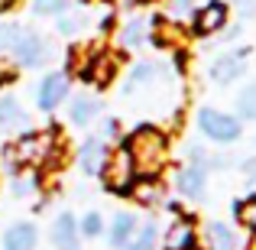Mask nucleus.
<instances>
[{
	"label": "nucleus",
	"mask_w": 256,
	"mask_h": 250,
	"mask_svg": "<svg viewBox=\"0 0 256 250\" xmlns=\"http://www.w3.org/2000/svg\"><path fill=\"white\" fill-rule=\"evenodd\" d=\"M120 146L133 156L140 179H159V172L169 163V137L156 124H140L126 137H120Z\"/></svg>",
	"instance_id": "obj_1"
},
{
	"label": "nucleus",
	"mask_w": 256,
	"mask_h": 250,
	"mask_svg": "<svg viewBox=\"0 0 256 250\" xmlns=\"http://www.w3.org/2000/svg\"><path fill=\"white\" fill-rule=\"evenodd\" d=\"M65 72L91 88H107L120 72V59L107 49H88V52L68 49V69Z\"/></svg>",
	"instance_id": "obj_2"
},
{
	"label": "nucleus",
	"mask_w": 256,
	"mask_h": 250,
	"mask_svg": "<svg viewBox=\"0 0 256 250\" xmlns=\"http://www.w3.org/2000/svg\"><path fill=\"white\" fill-rule=\"evenodd\" d=\"M194 124H198V130L218 146H230L244 137V120H240L237 114L220 111V107H198Z\"/></svg>",
	"instance_id": "obj_3"
},
{
	"label": "nucleus",
	"mask_w": 256,
	"mask_h": 250,
	"mask_svg": "<svg viewBox=\"0 0 256 250\" xmlns=\"http://www.w3.org/2000/svg\"><path fill=\"white\" fill-rule=\"evenodd\" d=\"M136 179H140V172H136V166H133V156L124 150V146H114L110 156H107V163H104V169H100V182H104V188L110 195L130 198Z\"/></svg>",
	"instance_id": "obj_4"
},
{
	"label": "nucleus",
	"mask_w": 256,
	"mask_h": 250,
	"mask_svg": "<svg viewBox=\"0 0 256 250\" xmlns=\"http://www.w3.org/2000/svg\"><path fill=\"white\" fill-rule=\"evenodd\" d=\"M52 43L42 36V33L30 30V26H20L16 30V39H13L10 46V56L13 62L20 65V69H46L52 59Z\"/></svg>",
	"instance_id": "obj_5"
},
{
	"label": "nucleus",
	"mask_w": 256,
	"mask_h": 250,
	"mask_svg": "<svg viewBox=\"0 0 256 250\" xmlns=\"http://www.w3.org/2000/svg\"><path fill=\"white\" fill-rule=\"evenodd\" d=\"M72 98V75L65 69H56V72H46L36 85V107L42 114H56L65 101Z\"/></svg>",
	"instance_id": "obj_6"
},
{
	"label": "nucleus",
	"mask_w": 256,
	"mask_h": 250,
	"mask_svg": "<svg viewBox=\"0 0 256 250\" xmlns=\"http://www.w3.org/2000/svg\"><path fill=\"white\" fill-rule=\"evenodd\" d=\"M188 23H192V33L198 39H208V36L220 33L230 23V4H227V0H204L201 7H194Z\"/></svg>",
	"instance_id": "obj_7"
},
{
	"label": "nucleus",
	"mask_w": 256,
	"mask_h": 250,
	"mask_svg": "<svg viewBox=\"0 0 256 250\" xmlns=\"http://www.w3.org/2000/svg\"><path fill=\"white\" fill-rule=\"evenodd\" d=\"M246 59H250V49H246V46L220 52V56L211 62V69H208V78H211L214 85H224V88L240 82V78L246 75Z\"/></svg>",
	"instance_id": "obj_8"
},
{
	"label": "nucleus",
	"mask_w": 256,
	"mask_h": 250,
	"mask_svg": "<svg viewBox=\"0 0 256 250\" xmlns=\"http://www.w3.org/2000/svg\"><path fill=\"white\" fill-rule=\"evenodd\" d=\"M162 250H201V234H198V221L192 214H175V221L166 227L162 234Z\"/></svg>",
	"instance_id": "obj_9"
},
{
	"label": "nucleus",
	"mask_w": 256,
	"mask_h": 250,
	"mask_svg": "<svg viewBox=\"0 0 256 250\" xmlns=\"http://www.w3.org/2000/svg\"><path fill=\"white\" fill-rule=\"evenodd\" d=\"M49 244L56 250H82V231H78V218L72 211H58L49 227Z\"/></svg>",
	"instance_id": "obj_10"
},
{
	"label": "nucleus",
	"mask_w": 256,
	"mask_h": 250,
	"mask_svg": "<svg viewBox=\"0 0 256 250\" xmlns=\"http://www.w3.org/2000/svg\"><path fill=\"white\" fill-rule=\"evenodd\" d=\"M107 156H110V143H107V140H100V137H88L84 143L78 146L75 163H78V169H82L84 175H100Z\"/></svg>",
	"instance_id": "obj_11"
},
{
	"label": "nucleus",
	"mask_w": 256,
	"mask_h": 250,
	"mask_svg": "<svg viewBox=\"0 0 256 250\" xmlns=\"http://www.w3.org/2000/svg\"><path fill=\"white\" fill-rule=\"evenodd\" d=\"M172 182H175V188H178V195L198 201V198H204V192H208V169L188 163L172 175Z\"/></svg>",
	"instance_id": "obj_12"
},
{
	"label": "nucleus",
	"mask_w": 256,
	"mask_h": 250,
	"mask_svg": "<svg viewBox=\"0 0 256 250\" xmlns=\"http://www.w3.org/2000/svg\"><path fill=\"white\" fill-rule=\"evenodd\" d=\"M4 250H39V227L32 221H16L4 231L0 237Z\"/></svg>",
	"instance_id": "obj_13"
},
{
	"label": "nucleus",
	"mask_w": 256,
	"mask_h": 250,
	"mask_svg": "<svg viewBox=\"0 0 256 250\" xmlns=\"http://www.w3.org/2000/svg\"><path fill=\"white\" fill-rule=\"evenodd\" d=\"M136 231H140V218H136V214H133V211H117L104 234H107V244H110L114 250H124L133 240Z\"/></svg>",
	"instance_id": "obj_14"
},
{
	"label": "nucleus",
	"mask_w": 256,
	"mask_h": 250,
	"mask_svg": "<svg viewBox=\"0 0 256 250\" xmlns=\"http://www.w3.org/2000/svg\"><path fill=\"white\" fill-rule=\"evenodd\" d=\"M114 33H117V46L124 52L140 49V46H146V36H150V20L146 17H126Z\"/></svg>",
	"instance_id": "obj_15"
},
{
	"label": "nucleus",
	"mask_w": 256,
	"mask_h": 250,
	"mask_svg": "<svg viewBox=\"0 0 256 250\" xmlns=\"http://www.w3.org/2000/svg\"><path fill=\"white\" fill-rule=\"evenodd\" d=\"M146 43L156 46V49H178L182 46V26L172 23L169 17L150 20V36H146Z\"/></svg>",
	"instance_id": "obj_16"
},
{
	"label": "nucleus",
	"mask_w": 256,
	"mask_h": 250,
	"mask_svg": "<svg viewBox=\"0 0 256 250\" xmlns=\"http://www.w3.org/2000/svg\"><path fill=\"white\" fill-rule=\"evenodd\" d=\"M65 104H68V120L75 127H88L100 114V98H94V94H72Z\"/></svg>",
	"instance_id": "obj_17"
},
{
	"label": "nucleus",
	"mask_w": 256,
	"mask_h": 250,
	"mask_svg": "<svg viewBox=\"0 0 256 250\" xmlns=\"http://www.w3.org/2000/svg\"><path fill=\"white\" fill-rule=\"evenodd\" d=\"M159 75H162V65L150 62V59L130 65V72H126V82H124V94H133L136 88H150L152 82H159Z\"/></svg>",
	"instance_id": "obj_18"
},
{
	"label": "nucleus",
	"mask_w": 256,
	"mask_h": 250,
	"mask_svg": "<svg viewBox=\"0 0 256 250\" xmlns=\"http://www.w3.org/2000/svg\"><path fill=\"white\" fill-rule=\"evenodd\" d=\"M204 237H208V250H244L237 231L230 224H224V221H208Z\"/></svg>",
	"instance_id": "obj_19"
},
{
	"label": "nucleus",
	"mask_w": 256,
	"mask_h": 250,
	"mask_svg": "<svg viewBox=\"0 0 256 250\" xmlns=\"http://www.w3.org/2000/svg\"><path fill=\"white\" fill-rule=\"evenodd\" d=\"M30 114L16 101V94H0V130H23Z\"/></svg>",
	"instance_id": "obj_20"
},
{
	"label": "nucleus",
	"mask_w": 256,
	"mask_h": 250,
	"mask_svg": "<svg viewBox=\"0 0 256 250\" xmlns=\"http://www.w3.org/2000/svg\"><path fill=\"white\" fill-rule=\"evenodd\" d=\"M130 198L143 208H159V205H166V188L159 179H136Z\"/></svg>",
	"instance_id": "obj_21"
},
{
	"label": "nucleus",
	"mask_w": 256,
	"mask_h": 250,
	"mask_svg": "<svg viewBox=\"0 0 256 250\" xmlns=\"http://www.w3.org/2000/svg\"><path fill=\"white\" fill-rule=\"evenodd\" d=\"M156 244H159V221L146 218V221H140V231L133 234V240L124 250H156Z\"/></svg>",
	"instance_id": "obj_22"
},
{
	"label": "nucleus",
	"mask_w": 256,
	"mask_h": 250,
	"mask_svg": "<svg viewBox=\"0 0 256 250\" xmlns=\"http://www.w3.org/2000/svg\"><path fill=\"white\" fill-rule=\"evenodd\" d=\"M88 26V20H84V13L82 10H65L62 17H56V30H58V36H78Z\"/></svg>",
	"instance_id": "obj_23"
},
{
	"label": "nucleus",
	"mask_w": 256,
	"mask_h": 250,
	"mask_svg": "<svg viewBox=\"0 0 256 250\" xmlns=\"http://www.w3.org/2000/svg\"><path fill=\"white\" fill-rule=\"evenodd\" d=\"M78 231H82V240H98L100 234L107 231V221L100 211H88L84 218H78Z\"/></svg>",
	"instance_id": "obj_24"
},
{
	"label": "nucleus",
	"mask_w": 256,
	"mask_h": 250,
	"mask_svg": "<svg viewBox=\"0 0 256 250\" xmlns=\"http://www.w3.org/2000/svg\"><path fill=\"white\" fill-rule=\"evenodd\" d=\"M234 218H237L240 227H246V231H256V192L246 195V198H240L237 205H234Z\"/></svg>",
	"instance_id": "obj_25"
},
{
	"label": "nucleus",
	"mask_w": 256,
	"mask_h": 250,
	"mask_svg": "<svg viewBox=\"0 0 256 250\" xmlns=\"http://www.w3.org/2000/svg\"><path fill=\"white\" fill-rule=\"evenodd\" d=\"M234 107H237V117L240 120H256V82H250L244 91L237 94Z\"/></svg>",
	"instance_id": "obj_26"
},
{
	"label": "nucleus",
	"mask_w": 256,
	"mask_h": 250,
	"mask_svg": "<svg viewBox=\"0 0 256 250\" xmlns=\"http://www.w3.org/2000/svg\"><path fill=\"white\" fill-rule=\"evenodd\" d=\"M65 10H72V0H32V17L39 20H56Z\"/></svg>",
	"instance_id": "obj_27"
},
{
	"label": "nucleus",
	"mask_w": 256,
	"mask_h": 250,
	"mask_svg": "<svg viewBox=\"0 0 256 250\" xmlns=\"http://www.w3.org/2000/svg\"><path fill=\"white\" fill-rule=\"evenodd\" d=\"M194 7H198L194 0H166V17L172 23H185V20H192Z\"/></svg>",
	"instance_id": "obj_28"
},
{
	"label": "nucleus",
	"mask_w": 256,
	"mask_h": 250,
	"mask_svg": "<svg viewBox=\"0 0 256 250\" xmlns=\"http://www.w3.org/2000/svg\"><path fill=\"white\" fill-rule=\"evenodd\" d=\"M36 188H39V175H32V172L13 175V195L16 198H30V195H36Z\"/></svg>",
	"instance_id": "obj_29"
},
{
	"label": "nucleus",
	"mask_w": 256,
	"mask_h": 250,
	"mask_svg": "<svg viewBox=\"0 0 256 250\" xmlns=\"http://www.w3.org/2000/svg\"><path fill=\"white\" fill-rule=\"evenodd\" d=\"M16 30H20V23H13V20L0 23V52H10L13 39H16Z\"/></svg>",
	"instance_id": "obj_30"
},
{
	"label": "nucleus",
	"mask_w": 256,
	"mask_h": 250,
	"mask_svg": "<svg viewBox=\"0 0 256 250\" xmlns=\"http://www.w3.org/2000/svg\"><path fill=\"white\" fill-rule=\"evenodd\" d=\"M100 140H120V120L117 117H104V124H100V133H98Z\"/></svg>",
	"instance_id": "obj_31"
},
{
	"label": "nucleus",
	"mask_w": 256,
	"mask_h": 250,
	"mask_svg": "<svg viewBox=\"0 0 256 250\" xmlns=\"http://www.w3.org/2000/svg\"><path fill=\"white\" fill-rule=\"evenodd\" d=\"M98 30L100 33H114V30H117V13L104 10V13H100V20H98Z\"/></svg>",
	"instance_id": "obj_32"
},
{
	"label": "nucleus",
	"mask_w": 256,
	"mask_h": 250,
	"mask_svg": "<svg viewBox=\"0 0 256 250\" xmlns=\"http://www.w3.org/2000/svg\"><path fill=\"white\" fill-rule=\"evenodd\" d=\"M20 78V69H0V94H6V88L16 85Z\"/></svg>",
	"instance_id": "obj_33"
},
{
	"label": "nucleus",
	"mask_w": 256,
	"mask_h": 250,
	"mask_svg": "<svg viewBox=\"0 0 256 250\" xmlns=\"http://www.w3.org/2000/svg\"><path fill=\"white\" fill-rule=\"evenodd\" d=\"M240 172H244V179L250 182V185H256V156L244 159V163H240Z\"/></svg>",
	"instance_id": "obj_34"
},
{
	"label": "nucleus",
	"mask_w": 256,
	"mask_h": 250,
	"mask_svg": "<svg viewBox=\"0 0 256 250\" xmlns=\"http://www.w3.org/2000/svg\"><path fill=\"white\" fill-rule=\"evenodd\" d=\"M20 4H23V0H0V17H10V13H16Z\"/></svg>",
	"instance_id": "obj_35"
},
{
	"label": "nucleus",
	"mask_w": 256,
	"mask_h": 250,
	"mask_svg": "<svg viewBox=\"0 0 256 250\" xmlns=\"http://www.w3.org/2000/svg\"><path fill=\"white\" fill-rule=\"evenodd\" d=\"M253 146H256V140H253Z\"/></svg>",
	"instance_id": "obj_36"
}]
</instances>
